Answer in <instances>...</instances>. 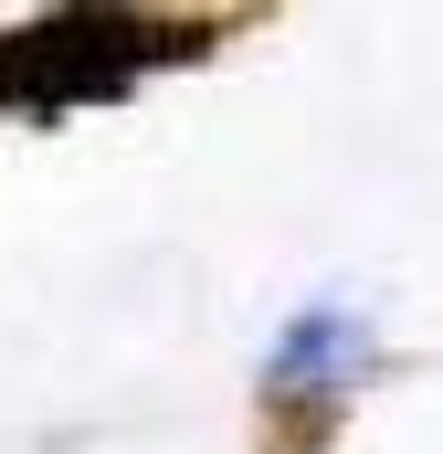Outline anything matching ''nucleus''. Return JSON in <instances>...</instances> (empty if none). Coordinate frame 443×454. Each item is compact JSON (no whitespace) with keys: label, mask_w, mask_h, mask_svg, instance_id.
Masks as SVG:
<instances>
[{"label":"nucleus","mask_w":443,"mask_h":454,"mask_svg":"<svg viewBox=\"0 0 443 454\" xmlns=\"http://www.w3.org/2000/svg\"><path fill=\"white\" fill-rule=\"evenodd\" d=\"M212 21H137V11H64V21H32L0 43V106L64 116L85 96H116L127 74L169 64V53H201Z\"/></svg>","instance_id":"f257e3e1"}]
</instances>
